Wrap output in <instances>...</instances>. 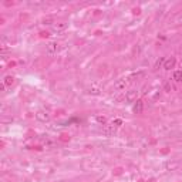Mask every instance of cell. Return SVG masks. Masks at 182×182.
I'll return each instance as SVG.
<instances>
[{
	"label": "cell",
	"mask_w": 182,
	"mask_h": 182,
	"mask_svg": "<svg viewBox=\"0 0 182 182\" xmlns=\"http://www.w3.org/2000/svg\"><path fill=\"white\" fill-rule=\"evenodd\" d=\"M44 24H51V20H50V19H47V20H44Z\"/></svg>",
	"instance_id": "2e32d148"
},
{
	"label": "cell",
	"mask_w": 182,
	"mask_h": 182,
	"mask_svg": "<svg viewBox=\"0 0 182 182\" xmlns=\"http://www.w3.org/2000/svg\"><path fill=\"white\" fill-rule=\"evenodd\" d=\"M46 50H47L48 54H56V53L58 51V44H57L56 41H50V43L46 46Z\"/></svg>",
	"instance_id": "277c9868"
},
{
	"label": "cell",
	"mask_w": 182,
	"mask_h": 182,
	"mask_svg": "<svg viewBox=\"0 0 182 182\" xmlns=\"http://www.w3.org/2000/svg\"><path fill=\"white\" fill-rule=\"evenodd\" d=\"M13 81H14V78H13L11 75H6V77H4L3 84H4V85H11V84H13Z\"/></svg>",
	"instance_id": "8fae6325"
},
{
	"label": "cell",
	"mask_w": 182,
	"mask_h": 182,
	"mask_svg": "<svg viewBox=\"0 0 182 182\" xmlns=\"http://www.w3.org/2000/svg\"><path fill=\"white\" fill-rule=\"evenodd\" d=\"M175 64H177V60H175L174 57L167 58V60H165V63H164V68H165V70H171V68H174V67H175Z\"/></svg>",
	"instance_id": "52a82bcc"
},
{
	"label": "cell",
	"mask_w": 182,
	"mask_h": 182,
	"mask_svg": "<svg viewBox=\"0 0 182 182\" xmlns=\"http://www.w3.org/2000/svg\"><path fill=\"white\" fill-rule=\"evenodd\" d=\"M115 130H117V127H115V125H113V124H107V125L103 128V134H104V135H107V137H111V135H114Z\"/></svg>",
	"instance_id": "3957f363"
},
{
	"label": "cell",
	"mask_w": 182,
	"mask_h": 182,
	"mask_svg": "<svg viewBox=\"0 0 182 182\" xmlns=\"http://www.w3.org/2000/svg\"><path fill=\"white\" fill-rule=\"evenodd\" d=\"M40 34H41L43 37H46V36H48V33H47V31H43V33H40Z\"/></svg>",
	"instance_id": "e0dca14e"
},
{
	"label": "cell",
	"mask_w": 182,
	"mask_h": 182,
	"mask_svg": "<svg viewBox=\"0 0 182 182\" xmlns=\"http://www.w3.org/2000/svg\"><path fill=\"white\" fill-rule=\"evenodd\" d=\"M97 121H100V122H105V118H104V117H103V118H101V117H98V118H97Z\"/></svg>",
	"instance_id": "9a60e30c"
},
{
	"label": "cell",
	"mask_w": 182,
	"mask_h": 182,
	"mask_svg": "<svg viewBox=\"0 0 182 182\" xmlns=\"http://www.w3.org/2000/svg\"><path fill=\"white\" fill-rule=\"evenodd\" d=\"M164 90H165L167 93H171V91L174 90V85L171 84V81H167V83L164 84Z\"/></svg>",
	"instance_id": "7c38bea8"
},
{
	"label": "cell",
	"mask_w": 182,
	"mask_h": 182,
	"mask_svg": "<svg viewBox=\"0 0 182 182\" xmlns=\"http://www.w3.org/2000/svg\"><path fill=\"white\" fill-rule=\"evenodd\" d=\"M137 100V90H130L125 93V101L127 103H132Z\"/></svg>",
	"instance_id": "8992f818"
},
{
	"label": "cell",
	"mask_w": 182,
	"mask_h": 182,
	"mask_svg": "<svg viewBox=\"0 0 182 182\" xmlns=\"http://www.w3.org/2000/svg\"><path fill=\"white\" fill-rule=\"evenodd\" d=\"M164 63H165V58H164V57H159V58L157 60V63H155V66H154V68H155V70H158V68H159L161 66L164 67Z\"/></svg>",
	"instance_id": "9c48e42d"
},
{
	"label": "cell",
	"mask_w": 182,
	"mask_h": 182,
	"mask_svg": "<svg viewBox=\"0 0 182 182\" xmlns=\"http://www.w3.org/2000/svg\"><path fill=\"white\" fill-rule=\"evenodd\" d=\"M121 124H122L121 120H115V121H113V125H115V127H120Z\"/></svg>",
	"instance_id": "5bb4252c"
},
{
	"label": "cell",
	"mask_w": 182,
	"mask_h": 182,
	"mask_svg": "<svg viewBox=\"0 0 182 182\" xmlns=\"http://www.w3.org/2000/svg\"><path fill=\"white\" fill-rule=\"evenodd\" d=\"M142 110H144V103H142V100H137L135 104H134V113H135V114H141Z\"/></svg>",
	"instance_id": "ba28073f"
},
{
	"label": "cell",
	"mask_w": 182,
	"mask_h": 182,
	"mask_svg": "<svg viewBox=\"0 0 182 182\" xmlns=\"http://www.w3.org/2000/svg\"><path fill=\"white\" fill-rule=\"evenodd\" d=\"M36 118L40 122H48L50 121V113L48 111H44V110H40V111L36 113Z\"/></svg>",
	"instance_id": "6da1fadb"
},
{
	"label": "cell",
	"mask_w": 182,
	"mask_h": 182,
	"mask_svg": "<svg viewBox=\"0 0 182 182\" xmlns=\"http://www.w3.org/2000/svg\"><path fill=\"white\" fill-rule=\"evenodd\" d=\"M127 84H128V81H127V78H118L115 83H114V85H113V88L115 90V91H121V90H125V87H127Z\"/></svg>",
	"instance_id": "7a4b0ae2"
},
{
	"label": "cell",
	"mask_w": 182,
	"mask_h": 182,
	"mask_svg": "<svg viewBox=\"0 0 182 182\" xmlns=\"http://www.w3.org/2000/svg\"><path fill=\"white\" fill-rule=\"evenodd\" d=\"M100 93H101V88L100 87H91L88 90V94H93V95H98Z\"/></svg>",
	"instance_id": "30bf717a"
},
{
	"label": "cell",
	"mask_w": 182,
	"mask_h": 182,
	"mask_svg": "<svg viewBox=\"0 0 182 182\" xmlns=\"http://www.w3.org/2000/svg\"><path fill=\"white\" fill-rule=\"evenodd\" d=\"M67 27H68V23H66V21H58V23L53 24V30H54L56 33H58V31H64Z\"/></svg>",
	"instance_id": "5b68a950"
},
{
	"label": "cell",
	"mask_w": 182,
	"mask_h": 182,
	"mask_svg": "<svg viewBox=\"0 0 182 182\" xmlns=\"http://www.w3.org/2000/svg\"><path fill=\"white\" fill-rule=\"evenodd\" d=\"M172 78L175 81H182V71H175L174 75H172Z\"/></svg>",
	"instance_id": "4fadbf2b"
}]
</instances>
